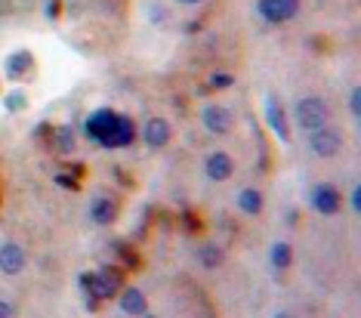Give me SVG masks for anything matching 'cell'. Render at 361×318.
Wrapping results in <instances>:
<instances>
[{
	"label": "cell",
	"instance_id": "obj_1",
	"mask_svg": "<svg viewBox=\"0 0 361 318\" xmlns=\"http://www.w3.org/2000/svg\"><path fill=\"white\" fill-rule=\"evenodd\" d=\"M84 130H87L90 140L96 145H102V149H124V145H130L136 140L133 121L127 115H118V111H111V109L93 111V115L87 118Z\"/></svg>",
	"mask_w": 361,
	"mask_h": 318
},
{
	"label": "cell",
	"instance_id": "obj_2",
	"mask_svg": "<svg viewBox=\"0 0 361 318\" xmlns=\"http://www.w3.org/2000/svg\"><path fill=\"white\" fill-rule=\"evenodd\" d=\"M124 272L121 266H99V272H80L78 288L87 300V309L96 312L102 306V300H111L124 291Z\"/></svg>",
	"mask_w": 361,
	"mask_h": 318
},
{
	"label": "cell",
	"instance_id": "obj_3",
	"mask_svg": "<svg viewBox=\"0 0 361 318\" xmlns=\"http://www.w3.org/2000/svg\"><path fill=\"white\" fill-rule=\"evenodd\" d=\"M293 118H297V127L312 133V130L324 127L327 124V105L318 99V96H306L293 105Z\"/></svg>",
	"mask_w": 361,
	"mask_h": 318
},
{
	"label": "cell",
	"instance_id": "obj_4",
	"mask_svg": "<svg viewBox=\"0 0 361 318\" xmlns=\"http://www.w3.org/2000/svg\"><path fill=\"white\" fill-rule=\"evenodd\" d=\"M309 149L318 154V158H334L336 152L343 149V136H340V130L336 127H318V130H312L309 133Z\"/></svg>",
	"mask_w": 361,
	"mask_h": 318
},
{
	"label": "cell",
	"instance_id": "obj_5",
	"mask_svg": "<svg viewBox=\"0 0 361 318\" xmlns=\"http://www.w3.org/2000/svg\"><path fill=\"white\" fill-rule=\"evenodd\" d=\"M257 10L269 25H281V22H290L300 13V0H259Z\"/></svg>",
	"mask_w": 361,
	"mask_h": 318
},
{
	"label": "cell",
	"instance_id": "obj_6",
	"mask_svg": "<svg viewBox=\"0 0 361 318\" xmlns=\"http://www.w3.org/2000/svg\"><path fill=\"white\" fill-rule=\"evenodd\" d=\"M312 207L324 216H334V214H340V207H343V195L336 192L331 183H322L312 189Z\"/></svg>",
	"mask_w": 361,
	"mask_h": 318
},
{
	"label": "cell",
	"instance_id": "obj_7",
	"mask_svg": "<svg viewBox=\"0 0 361 318\" xmlns=\"http://www.w3.org/2000/svg\"><path fill=\"white\" fill-rule=\"evenodd\" d=\"M201 124L207 127L213 136H223V133H228V127H232V115H228V109H223V105L207 102L201 109Z\"/></svg>",
	"mask_w": 361,
	"mask_h": 318
},
{
	"label": "cell",
	"instance_id": "obj_8",
	"mask_svg": "<svg viewBox=\"0 0 361 318\" xmlns=\"http://www.w3.org/2000/svg\"><path fill=\"white\" fill-rule=\"evenodd\" d=\"M31 71H35V56H31L28 50H16V53L6 56L4 75L10 80H28Z\"/></svg>",
	"mask_w": 361,
	"mask_h": 318
},
{
	"label": "cell",
	"instance_id": "obj_9",
	"mask_svg": "<svg viewBox=\"0 0 361 318\" xmlns=\"http://www.w3.org/2000/svg\"><path fill=\"white\" fill-rule=\"evenodd\" d=\"M28 257H25V247H19L16 241H6L0 244V272L4 275H19L25 269Z\"/></svg>",
	"mask_w": 361,
	"mask_h": 318
},
{
	"label": "cell",
	"instance_id": "obj_10",
	"mask_svg": "<svg viewBox=\"0 0 361 318\" xmlns=\"http://www.w3.org/2000/svg\"><path fill=\"white\" fill-rule=\"evenodd\" d=\"M204 170H207V176L213 183H226V179H232V173H235V161L228 158L226 152H213L207 158V164H204Z\"/></svg>",
	"mask_w": 361,
	"mask_h": 318
},
{
	"label": "cell",
	"instance_id": "obj_11",
	"mask_svg": "<svg viewBox=\"0 0 361 318\" xmlns=\"http://www.w3.org/2000/svg\"><path fill=\"white\" fill-rule=\"evenodd\" d=\"M266 124L275 130V136L281 142H290V130H287V118L281 111V102L275 99V96H269L266 99Z\"/></svg>",
	"mask_w": 361,
	"mask_h": 318
},
{
	"label": "cell",
	"instance_id": "obj_12",
	"mask_svg": "<svg viewBox=\"0 0 361 318\" xmlns=\"http://www.w3.org/2000/svg\"><path fill=\"white\" fill-rule=\"evenodd\" d=\"M118 201L111 198V195H102V198H93V204H90V216H93V223L99 226H111L114 219H118Z\"/></svg>",
	"mask_w": 361,
	"mask_h": 318
},
{
	"label": "cell",
	"instance_id": "obj_13",
	"mask_svg": "<svg viewBox=\"0 0 361 318\" xmlns=\"http://www.w3.org/2000/svg\"><path fill=\"white\" fill-rule=\"evenodd\" d=\"M142 140L152 149H164L170 142V124L164 118H149V124L142 127Z\"/></svg>",
	"mask_w": 361,
	"mask_h": 318
},
{
	"label": "cell",
	"instance_id": "obj_14",
	"mask_svg": "<svg viewBox=\"0 0 361 318\" xmlns=\"http://www.w3.org/2000/svg\"><path fill=\"white\" fill-rule=\"evenodd\" d=\"M118 303H121V309H124L127 315H142L145 309H149V303H145V297H142V291L139 288H124Z\"/></svg>",
	"mask_w": 361,
	"mask_h": 318
},
{
	"label": "cell",
	"instance_id": "obj_15",
	"mask_svg": "<svg viewBox=\"0 0 361 318\" xmlns=\"http://www.w3.org/2000/svg\"><path fill=\"white\" fill-rule=\"evenodd\" d=\"M238 207H241L247 216L262 214V195L257 189H241L238 192Z\"/></svg>",
	"mask_w": 361,
	"mask_h": 318
},
{
	"label": "cell",
	"instance_id": "obj_16",
	"mask_svg": "<svg viewBox=\"0 0 361 318\" xmlns=\"http://www.w3.org/2000/svg\"><path fill=\"white\" fill-rule=\"evenodd\" d=\"M53 142H56V149H59L62 154H71V152H75V145H78V140H75V127H71V124L56 127Z\"/></svg>",
	"mask_w": 361,
	"mask_h": 318
},
{
	"label": "cell",
	"instance_id": "obj_17",
	"mask_svg": "<svg viewBox=\"0 0 361 318\" xmlns=\"http://www.w3.org/2000/svg\"><path fill=\"white\" fill-rule=\"evenodd\" d=\"M269 259H272V266L275 269H287L293 263V250H290V244L287 241H275L272 244V250H269Z\"/></svg>",
	"mask_w": 361,
	"mask_h": 318
},
{
	"label": "cell",
	"instance_id": "obj_18",
	"mask_svg": "<svg viewBox=\"0 0 361 318\" xmlns=\"http://www.w3.org/2000/svg\"><path fill=\"white\" fill-rule=\"evenodd\" d=\"M111 247H114V254L124 259V269H139V266H142V259H139V254H136L133 247H130L127 241H114Z\"/></svg>",
	"mask_w": 361,
	"mask_h": 318
},
{
	"label": "cell",
	"instance_id": "obj_19",
	"mask_svg": "<svg viewBox=\"0 0 361 318\" xmlns=\"http://www.w3.org/2000/svg\"><path fill=\"white\" fill-rule=\"evenodd\" d=\"M4 109L10 111V115H19V111H25V109H28L25 90H13V93H6V96H4Z\"/></svg>",
	"mask_w": 361,
	"mask_h": 318
},
{
	"label": "cell",
	"instance_id": "obj_20",
	"mask_svg": "<svg viewBox=\"0 0 361 318\" xmlns=\"http://www.w3.org/2000/svg\"><path fill=\"white\" fill-rule=\"evenodd\" d=\"M198 259L207 269H216V266H223V247H216V244H207V247H201L198 250Z\"/></svg>",
	"mask_w": 361,
	"mask_h": 318
},
{
	"label": "cell",
	"instance_id": "obj_21",
	"mask_svg": "<svg viewBox=\"0 0 361 318\" xmlns=\"http://www.w3.org/2000/svg\"><path fill=\"white\" fill-rule=\"evenodd\" d=\"M53 179H56V185H62V189H71V192L80 189V176H75L71 170H59Z\"/></svg>",
	"mask_w": 361,
	"mask_h": 318
},
{
	"label": "cell",
	"instance_id": "obj_22",
	"mask_svg": "<svg viewBox=\"0 0 361 318\" xmlns=\"http://www.w3.org/2000/svg\"><path fill=\"white\" fill-rule=\"evenodd\" d=\"M232 84H235L232 75H226V71H216V75H210L207 90H226V87H232Z\"/></svg>",
	"mask_w": 361,
	"mask_h": 318
},
{
	"label": "cell",
	"instance_id": "obj_23",
	"mask_svg": "<svg viewBox=\"0 0 361 318\" xmlns=\"http://www.w3.org/2000/svg\"><path fill=\"white\" fill-rule=\"evenodd\" d=\"M179 223H183V229H185V232H201V216H195L192 210H183Z\"/></svg>",
	"mask_w": 361,
	"mask_h": 318
},
{
	"label": "cell",
	"instance_id": "obj_24",
	"mask_svg": "<svg viewBox=\"0 0 361 318\" xmlns=\"http://www.w3.org/2000/svg\"><path fill=\"white\" fill-rule=\"evenodd\" d=\"M349 109L355 118H361V90L358 87H352V93H349Z\"/></svg>",
	"mask_w": 361,
	"mask_h": 318
},
{
	"label": "cell",
	"instance_id": "obj_25",
	"mask_svg": "<svg viewBox=\"0 0 361 318\" xmlns=\"http://www.w3.org/2000/svg\"><path fill=\"white\" fill-rule=\"evenodd\" d=\"M59 6H62V0H47V6H44L47 19H56V16H59Z\"/></svg>",
	"mask_w": 361,
	"mask_h": 318
},
{
	"label": "cell",
	"instance_id": "obj_26",
	"mask_svg": "<svg viewBox=\"0 0 361 318\" xmlns=\"http://www.w3.org/2000/svg\"><path fill=\"white\" fill-rule=\"evenodd\" d=\"M349 204H352V210H361V189L355 185V189H352V195H349Z\"/></svg>",
	"mask_w": 361,
	"mask_h": 318
},
{
	"label": "cell",
	"instance_id": "obj_27",
	"mask_svg": "<svg viewBox=\"0 0 361 318\" xmlns=\"http://www.w3.org/2000/svg\"><path fill=\"white\" fill-rule=\"evenodd\" d=\"M284 219H287V226H293V229H297V223H300V210H287Z\"/></svg>",
	"mask_w": 361,
	"mask_h": 318
},
{
	"label": "cell",
	"instance_id": "obj_28",
	"mask_svg": "<svg viewBox=\"0 0 361 318\" xmlns=\"http://www.w3.org/2000/svg\"><path fill=\"white\" fill-rule=\"evenodd\" d=\"M16 312V309L10 306V303H6V300H0V318H10Z\"/></svg>",
	"mask_w": 361,
	"mask_h": 318
},
{
	"label": "cell",
	"instance_id": "obj_29",
	"mask_svg": "<svg viewBox=\"0 0 361 318\" xmlns=\"http://www.w3.org/2000/svg\"><path fill=\"white\" fill-rule=\"evenodd\" d=\"M176 4H183V6H195V4H201V0H176Z\"/></svg>",
	"mask_w": 361,
	"mask_h": 318
}]
</instances>
